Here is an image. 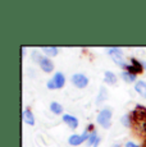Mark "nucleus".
I'll list each match as a JSON object with an SVG mask.
<instances>
[{
    "instance_id": "nucleus-3",
    "label": "nucleus",
    "mask_w": 146,
    "mask_h": 147,
    "mask_svg": "<svg viewBox=\"0 0 146 147\" xmlns=\"http://www.w3.org/2000/svg\"><path fill=\"white\" fill-rule=\"evenodd\" d=\"M66 83V77H64L63 73H55L54 77L47 82V88L50 90H57V88H62Z\"/></svg>"
},
{
    "instance_id": "nucleus-18",
    "label": "nucleus",
    "mask_w": 146,
    "mask_h": 147,
    "mask_svg": "<svg viewBox=\"0 0 146 147\" xmlns=\"http://www.w3.org/2000/svg\"><path fill=\"white\" fill-rule=\"evenodd\" d=\"M113 147H122V146H120V145H114Z\"/></svg>"
},
{
    "instance_id": "nucleus-11",
    "label": "nucleus",
    "mask_w": 146,
    "mask_h": 147,
    "mask_svg": "<svg viewBox=\"0 0 146 147\" xmlns=\"http://www.w3.org/2000/svg\"><path fill=\"white\" fill-rule=\"evenodd\" d=\"M135 90H136L144 98H146V83L145 82H142V81L137 82V83L135 84Z\"/></svg>"
},
{
    "instance_id": "nucleus-10",
    "label": "nucleus",
    "mask_w": 146,
    "mask_h": 147,
    "mask_svg": "<svg viewBox=\"0 0 146 147\" xmlns=\"http://www.w3.org/2000/svg\"><path fill=\"white\" fill-rule=\"evenodd\" d=\"M22 117H23V120L26 121L28 125H33V124H35V118H33V114L31 113V110L24 109V110H23V114H22Z\"/></svg>"
},
{
    "instance_id": "nucleus-9",
    "label": "nucleus",
    "mask_w": 146,
    "mask_h": 147,
    "mask_svg": "<svg viewBox=\"0 0 146 147\" xmlns=\"http://www.w3.org/2000/svg\"><path fill=\"white\" fill-rule=\"evenodd\" d=\"M63 121L64 123H67L69 127H71L72 129H76L78 127V120L76 119L74 117H72V115H63Z\"/></svg>"
},
{
    "instance_id": "nucleus-17",
    "label": "nucleus",
    "mask_w": 146,
    "mask_h": 147,
    "mask_svg": "<svg viewBox=\"0 0 146 147\" xmlns=\"http://www.w3.org/2000/svg\"><path fill=\"white\" fill-rule=\"evenodd\" d=\"M126 147H139V146L135 145L133 142H127V143H126Z\"/></svg>"
},
{
    "instance_id": "nucleus-15",
    "label": "nucleus",
    "mask_w": 146,
    "mask_h": 147,
    "mask_svg": "<svg viewBox=\"0 0 146 147\" xmlns=\"http://www.w3.org/2000/svg\"><path fill=\"white\" fill-rule=\"evenodd\" d=\"M43 51L46 53V55L49 56H55L58 54V47L51 46V47H43Z\"/></svg>"
},
{
    "instance_id": "nucleus-7",
    "label": "nucleus",
    "mask_w": 146,
    "mask_h": 147,
    "mask_svg": "<svg viewBox=\"0 0 146 147\" xmlns=\"http://www.w3.org/2000/svg\"><path fill=\"white\" fill-rule=\"evenodd\" d=\"M39 64H40L41 69H43L45 73H50L54 69V64H53V61L50 60L49 58H40L39 59Z\"/></svg>"
},
{
    "instance_id": "nucleus-8",
    "label": "nucleus",
    "mask_w": 146,
    "mask_h": 147,
    "mask_svg": "<svg viewBox=\"0 0 146 147\" xmlns=\"http://www.w3.org/2000/svg\"><path fill=\"white\" fill-rule=\"evenodd\" d=\"M127 70H128V73H131V74H133V73H141L142 65L136 60V59H131V64H128Z\"/></svg>"
},
{
    "instance_id": "nucleus-2",
    "label": "nucleus",
    "mask_w": 146,
    "mask_h": 147,
    "mask_svg": "<svg viewBox=\"0 0 146 147\" xmlns=\"http://www.w3.org/2000/svg\"><path fill=\"white\" fill-rule=\"evenodd\" d=\"M110 119H112V111H110V109H103L99 113L97 118H96L97 123H99L100 125L103 127V128H106V129L110 127Z\"/></svg>"
},
{
    "instance_id": "nucleus-19",
    "label": "nucleus",
    "mask_w": 146,
    "mask_h": 147,
    "mask_svg": "<svg viewBox=\"0 0 146 147\" xmlns=\"http://www.w3.org/2000/svg\"><path fill=\"white\" fill-rule=\"evenodd\" d=\"M144 147H146V141H145V146H144Z\"/></svg>"
},
{
    "instance_id": "nucleus-16",
    "label": "nucleus",
    "mask_w": 146,
    "mask_h": 147,
    "mask_svg": "<svg viewBox=\"0 0 146 147\" xmlns=\"http://www.w3.org/2000/svg\"><path fill=\"white\" fill-rule=\"evenodd\" d=\"M122 78L124 81H127V82H133L135 80H136V76L131 74V73H128V72H123L122 73Z\"/></svg>"
},
{
    "instance_id": "nucleus-5",
    "label": "nucleus",
    "mask_w": 146,
    "mask_h": 147,
    "mask_svg": "<svg viewBox=\"0 0 146 147\" xmlns=\"http://www.w3.org/2000/svg\"><path fill=\"white\" fill-rule=\"evenodd\" d=\"M72 83L77 88H85L89 83V78L82 73H76V74L72 76Z\"/></svg>"
},
{
    "instance_id": "nucleus-4",
    "label": "nucleus",
    "mask_w": 146,
    "mask_h": 147,
    "mask_svg": "<svg viewBox=\"0 0 146 147\" xmlns=\"http://www.w3.org/2000/svg\"><path fill=\"white\" fill-rule=\"evenodd\" d=\"M109 54H110V56L113 58V60L117 63L118 67L124 68V69L128 68V64L126 63V60L122 58V54H120L119 49H117V47H114V49H109Z\"/></svg>"
},
{
    "instance_id": "nucleus-12",
    "label": "nucleus",
    "mask_w": 146,
    "mask_h": 147,
    "mask_svg": "<svg viewBox=\"0 0 146 147\" xmlns=\"http://www.w3.org/2000/svg\"><path fill=\"white\" fill-rule=\"evenodd\" d=\"M104 81L109 84H114V83H117V76L112 72H105V78H104Z\"/></svg>"
},
{
    "instance_id": "nucleus-6",
    "label": "nucleus",
    "mask_w": 146,
    "mask_h": 147,
    "mask_svg": "<svg viewBox=\"0 0 146 147\" xmlns=\"http://www.w3.org/2000/svg\"><path fill=\"white\" fill-rule=\"evenodd\" d=\"M89 137H90V134L87 133V131H86L82 136H80V134H72L71 137L68 138V143H69V145H72V146H78V145H81L83 141L89 140Z\"/></svg>"
},
{
    "instance_id": "nucleus-14",
    "label": "nucleus",
    "mask_w": 146,
    "mask_h": 147,
    "mask_svg": "<svg viewBox=\"0 0 146 147\" xmlns=\"http://www.w3.org/2000/svg\"><path fill=\"white\" fill-rule=\"evenodd\" d=\"M96 131H92L91 133H90V137H89V140H87V142H89V146H95V143L97 142V140H99V137L96 136Z\"/></svg>"
},
{
    "instance_id": "nucleus-1",
    "label": "nucleus",
    "mask_w": 146,
    "mask_h": 147,
    "mask_svg": "<svg viewBox=\"0 0 146 147\" xmlns=\"http://www.w3.org/2000/svg\"><path fill=\"white\" fill-rule=\"evenodd\" d=\"M130 121L132 131L136 132L139 137L146 138V107L136 106L135 110L130 114Z\"/></svg>"
},
{
    "instance_id": "nucleus-13",
    "label": "nucleus",
    "mask_w": 146,
    "mask_h": 147,
    "mask_svg": "<svg viewBox=\"0 0 146 147\" xmlns=\"http://www.w3.org/2000/svg\"><path fill=\"white\" fill-rule=\"evenodd\" d=\"M50 110H51L54 114H62V113H63V107H62V105L58 102H55V101L50 104Z\"/></svg>"
}]
</instances>
